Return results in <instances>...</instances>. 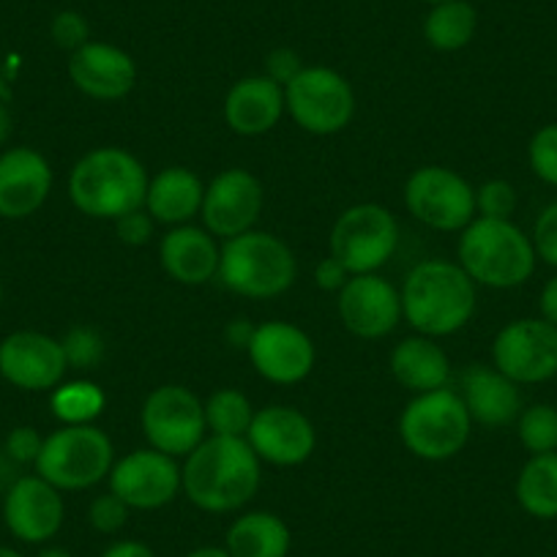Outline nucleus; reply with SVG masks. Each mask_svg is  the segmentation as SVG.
<instances>
[{"label":"nucleus","mask_w":557,"mask_h":557,"mask_svg":"<svg viewBox=\"0 0 557 557\" xmlns=\"http://www.w3.org/2000/svg\"><path fill=\"white\" fill-rule=\"evenodd\" d=\"M262 481L260 457L246 437L208 435L181 465V486L206 513H233L251 503Z\"/></svg>","instance_id":"obj_1"},{"label":"nucleus","mask_w":557,"mask_h":557,"mask_svg":"<svg viewBox=\"0 0 557 557\" xmlns=\"http://www.w3.org/2000/svg\"><path fill=\"white\" fill-rule=\"evenodd\" d=\"M475 282L459 262L424 260L410 268L401 285V318L418 334L441 339L462 331L479 307Z\"/></svg>","instance_id":"obj_2"},{"label":"nucleus","mask_w":557,"mask_h":557,"mask_svg":"<svg viewBox=\"0 0 557 557\" xmlns=\"http://www.w3.org/2000/svg\"><path fill=\"white\" fill-rule=\"evenodd\" d=\"M148 170L126 148L104 146L85 153L69 175V197L88 219H115L146 208Z\"/></svg>","instance_id":"obj_3"},{"label":"nucleus","mask_w":557,"mask_h":557,"mask_svg":"<svg viewBox=\"0 0 557 557\" xmlns=\"http://www.w3.org/2000/svg\"><path fill=\"white\" fill-rule=\"evenodd\" d=\"M457 257L462 271L479 287L513 290L522 287L535 271L533 240L513 219L475 216L459 235Z\"/></svg>","instance_id":"obj_4"},{"label":"nucleus","mask_w":557,"mask_h":557,"mask_svg":"<svg viewBox=\"0 0 557 557\" xmlns=\"http://www.w3.org/2000/svg\"><path fill=\"white\" fill-rule=\"evenodd\" d=\"M298 262L290 246L262 230L224 240L219 278L230 293L268 301L287 293L296 282Z\"/></svg>","instance_id":"obj_5"},{"label":"nucleus","mask_w":557,"mask_h":557,"mask_svg":"<svg viewBox=\"0 0 557 557\" xmlns=\"http://www.w3.org/2000/svg\"><path fill=\"white\" fill-rule=\"evenodd\" d=\"M473 418L454 388L416 394L399 416V437L412 457L424 462L454 459L470 441Z\"/></svg>","instance_id":"obj_6"},{"label":"nucleus","mask_w":557,"mask_h":557,"mask_svg":"<svg viewBox=\"0 0 557 557\" xmlns=\"http://www.w3.org/2000/svg\"><path fill=\"white\" fill-rule=\"evenodd\" d=\"M115 465V448L104 430L94 424L61 426L45 437L36 475L61 492H79L101 484Z\"/></svg>","instance_id":"obj_7"},{"label":"nucleus","mask_w":557,"mask_h":557,"mask_svg":"<svg viewBox=\"0 0 557 557\" xmlns=\"http://www.w3.org/2000/svg\"><path fill=\"white\" fill-rule=\"evenodd\" d=\"M399 246V222L377 202H358L339 213L331 230V257L347 268L350 276L377 273Z\"/></svg>","instance_id":"obj_8"},{"label":"nucleus","mask_w":557,"mask_h":557,"mask_svg":"<svg viewBox=\"0 0 557 557\" xmlns=\"http://www.w3.org/2000/svg\"><path fill=\"white\" fill-rule=\"evenodd\" d=\"M285 107L304 132L331 137L350 126L356 94L336 69L304 66L298 77L285 85Z\"/></svg>","instance_id":"obj_9"},{"label":"nucleus","mask_w":557,"mask_h":557,"mask_svg":"<svg viewBox=\"0 0 557 557\" xmlns=\"http://www.w3.org/2000/svg\"><path fill=\"white\" fill-rule=\"evenodd\" d=\"M139 426L148 446L170 457H189L208 437L206 401L186 385H159L139 410Z\"/></svg>","instance_id":"obj_10"},{"label":"nucleus","mask_w":557,"mask_h":557,"mask_svg":"<svg viewBox=\"0 0 557 557\" xmlns=\"http://www.w3.org/2000/svg\"><path fill=\"white\" fill-rule=\"evenodd\" d=\"M405 206L437 233H462L475 219V189L454 170L426 164L407 178Z\"/></svg>","instance_id":"obj_11"},{"label":"nucleus","mask_w":557,"mask_h":557,"mask_svg":"<svg viewBox=\"0 0 557 557\" xmlns=\"http://www.w3.org/2000/svg\"><path fill=\"white\" fill-rule=\"evenodd\" d=\"M492 367L517 385L557 377V329L541 318L511 320L492 342Z\"/></svg>","instance_id":"obj_12"},{"label":"nucleus","mask_w":557,"mask_h":557,"mask_svg":"<svg viewBox=\"0 0 557 557\" xmlns=\"http://www.w3.org/2000/svg\"><path fill=\"white\" fill-rule=\"evenodd\" d=\"M107 481L110 492H115L132 511H159L184 492L178 459L151 446L117 459Z\"/></svg>","instance_id":"obj_13"},{"label":"nucleus","mask_w":557,"mask_h":557,"mask_svg":"<svg viewBox=\"0 0 557 557\" xmlns=\"http://www.w3.org/2000/svg\"><path fill=\"white\" fill-rule=\"evenodd\" d=\"M246 356L260 377L276 385L301 383L312 374L314 361H318L312 336L285 320H268V323L255 325Z\"/></svg>","instance_id":"obj_14"},{"label":"nucleus","mask_w":557,"mask_h":557,"mask_svg":"<svg viewBox=\"0 0 557 557\" xmlns=\"http://www.w3.org/2000/svg\"><path fill=\"white\" fill-rule=\"evenodd\" d=\"M262 184L244 168H230L206 186L202 197V227L213 238L230 240L255 230L262 213Z\"/></svg>","instance_id":"obj_15"},{"label":"nucleus","mask_w":557,"mask_h":557,"mask_svg":"<svg viewBox=\"0 0 557 557\" xmlns=\"http://www.w3.org/2000/svg\"><path fill=\"white\" fill-rule=\"evenodd\" d=\"M336 312L358 339H383L401 320V293L380 273H358L336 293Z\"/></svg>","instance_id":"obj_16"},{"label":"nucleus","mask_w":557,"mask_h":557,"mask_svg":"<svg viewBox=\"0 0 557 557\" xmlns=\"http://www.w3.org/2000/svg\"><path fill=\"white\" fill-rule=\"evenodd\" d=\"M246 443L260 457V462L276 468H296L314 454L318 432L301 410L287 405H268L255 412Z\"/></svg>","instance_id":"obj_17"},{"label":"nucleus","mask_w":557,"mask_h":557,"mask_svg":"<svg viewBox=\"0 0 557 557\" xmlns=\"http://www.w3.org/2000/svg\"><path fill=\"white\" fill-rule=\"evenodd\" d=\"M66 519L63 492L41 475H20L3 495V522L23 544H47Z\"/></svg>","instance_id":"obj_18"},{"label":"nucleus","mask_w":557,"mask_h":557,"mask_svg":"<svg viewBox=\"0 0 557 557\" xmlns=\"http://www.w3.org/2000/svg\"><path fill=\"white\" fill-rule=\"evenodd\" d=\"M69 363L61 339L41 331H14L0 342V377L20 391H52Z\"/></svg>","instance_id":"obj_19"},{"label":"nucleus","mask_w":557,"mask_h":557,"mask_svg":"<svg viewBox=\"0 0 557 557\" xmlns=\"http://www.w3.org/2000/svg\"><path fill=\"white\" fill-rule=\"evenodd\" d=\"M52 191V168L36 148L0 153V219L20 222L41 211Z\"/></svg>","instance_id":"obj_20"},{"label":"nucleus","mask_w":557,"mask_h":557,"mask_svg":"<svg viewBox=\"0 0 557 557\" xmlns=\"http://www.w3.org/2000/svg\"><path fill=\"white\" fill-rule=\"evenodd\" d=\"M69 79L90 99L117 101L137 85V66L121 47L110 41H88L69 55Z\"/></svg>","instance_id":"obj_21"},{"label":"nucleus","mask_w":557,"mask_h":557,"mask_svg":"<svg viewBox=\"0 0 557 557\" xmlns=\"http://www.w3.org/2000/svg\"><path fill=\"white\" fill-rule=\"evenodd\" d=\"M159 262L173 282L186 287H200L211 282L213 276H219L222 246L206 227L181 224V227L170 230L159 244Z\"/></svg>","instance_id":"obj_22"},{"label":"nucleus","mask_w":557,"mask_h":557,"mask_svg":"<svg viewBox=\"0 0 557 557\" xmlns=\"http://www.w3.org/2000/svg\"><path fill=\"white\" fill-rule=\"evenodd\" d=\"M285 107V88L265 74L238 79L224 99V123L240 137H260L278 126Z\"/></svg>","instance_id":"obj_23"},{"label":"nucleus","mask_w":557,"mask_h":557,"mask_svg":"<svg viewBox=\"0 0 557 557\" xmlns=\"http://www.w3.org/2000/svg\"><path fill=\"white\" fill-rule=\"evenodd\" d=\"M459 388H462L459 396H462L473 424L497 430V426L517 424L519 412L524 410L519 385L503 372H497L495 367H486V363H475V367L465 369Z\"/></svg>","instance_id":"obj_24"},{"label":"nucleus","mask_w":557,"mask_h":557,"mask_svg":"<svg viewBox=\"0 0 557 557\" xmlns=\"http://www.w3.org/2000/svg\"><path fill=\"white\" fill-rule=\"evenodd\" d=\"M388 369L396 383L410 391V394L446 388L448 380H451V361H448L446 350L432 336L424 334L401 339L391 350Z\"/></svg>","instance_id":"obj_25"},{"label":"nucleus","mask_w":557,"mask_h":557,"mask_svg":"<svg viewBox=\"0 0 557 557\" xmlns=\"http://www.w3.org/2000/svg\"><path fill=\"white\" fill-rule=\"evenodd\" d=\"M202 197H206V184L200 175L191 173L189 168H164L148 184L146 211L157 224L181 227L200 216Z\"/></svg>","instance_id":"obj_26"},{"label":"nucleus","mask_w":557,"mask_h":557,"mask_svg":"<svg viewBox=\"0 0 557 557\" xmlns=\"http://www.w3.org/2000/svg\"><path fill=\"white\" fill-rule=\"evenodd\" d=\"M293 533L278 513L249 511L240 513L224 535L230 557H287Z\"/></svg>","instance_id":"obj_27"},{"label":"nucleus","mask_w":557,"mask_h":557,"mask_svg":"<svg viewBox=\"0 0 557 557\" xmlns=\"http://www.w3.org/2000/svg\"><path fill=\"white\" fill-rule=\"evenodd\" d=\"M513 495L533 519H557V451L530 457L519 470Z\"/></svg>","instance_id":"obj_28"},{"label":"nucleus","mask_w":557,"mask_h":557,"mask_svg":"<svg viewBox=\"0 0 557 557\" xmlns=\"http://www.w3.org/2000/svg\"><path fill=\"white\" fill-rule=\"evenodd\" d=\"M479 12L470 0H448L430 9L424 17V39L437 52H459L475 39Z\"/></svg>","instance_id":"obj_29"},{"label":"nucleus","mask_w":557,"mask_h":557,"mask_svg":"<svg viewBox=\"0 0 557 557\" xmlns=\"http://www.w3.org/2000/svg\"><path fill=\"white\" fill-rule=\"evenodd\" d=\"M50 407L52 416L63 426L94 424L96 418L104 412L107 394L94 380H69V383H61L52 388Z\"/></svg>","instance_id":"obj_30"},{"label":"nucleus","mask_w":557,"mask_h":557,"mask_svg":"<svg viewBox=\"0 0 557 557\" xmlns=\"http://www.w3.org/2000/svg\"><path fill=\"white\" fill-rule=\"evenodd\" d=\"M255 405L249 396L238 388H222L206 399V424L208 435L222 437H246L251 421H255Z\"/></svg>","instance_id":"obj_31"},{"label":"nucleus","mask_w":557,"mask_h":557,"mask_svg":"<svg viewBox=\"0 0 557 557\" xmlns=\"http://www.w3.org/2000/svg\"><path fill=\"white\" fill-rule=\"evenodd\" d=\"M517 435L530 457L557 451V407L539 401L519 412Z\"/></svg>","instance_id":"obj_32"},{"label":"nucleus","mask_w":557,"mask_h":557,"mask_svg":"<svg viewBox=\"0 0 557 557\" xmlns=\"http://www.w3.org/2000/svg\"><path fill=\"white\" fill-rule=\"evenodd\" d=\"M63 356H66L69 369H96L104 358V339L90 325H74L66 336L61 339Z\"/></svg>","instance_id":"obj_33"},{"label":"nucleus","mask_w":557,"mask_h":557,"mask_svg":"<svg viewBox=\"0 0 557 557\" xmlns=\"http://www.w3.org/2000/svg\"><path fill=\"white\" fill-rule=\"evenodd\" d=\"M528 164L541 184L557 186V123H546L530 137Z\"/></svg>","instance_id":"obj_34"},{"label":"nucleus","mask_w":557,"mask_h":557,"mask_svg":"<svg viewBox=\"0 0 557 557\" xmlns=\"http://www.w3.org/2000/svg\"><path fill=\"white\" fill-rule=\"evenodd\" d=\"M519 195L513 184L503 178H492L475 189V216L484 219H511L517 213Z\"/></svg>","instance_id":"obj_35"},{"label":"nucleus","mask_w":557,"mask_h":557,"mask_svg":"<svg viewBox=\"0 0 557 557\" xmlns=\"http://www.w3.org/2000/svg\"><path fill=\"white\" fill-rule=\"evenodd\" d=\"M128 513H132V508H128L115 492H104V495H96L94 503H90L88 522L96 533L115 535L126 528Z\"/></svg>","instance_id":"obj_36"},{"label":"nucleus","mask_w":557,"mask_h":557,"mask_svg":"<svg viewBox=\"0 0 557 557\" xmlns=\"http://www.w3.org/2000/svg\"><path fill=\"white\" fill-rule=\"evenodd\" d=\"M530 240H533L535 257L549 268H557V202H549L539 213Z\"/></svg>","instance_id":"obj_37"},{"label":"nucleus","mask_w":557,"mask_h":557,"mask_svg":"<svg viewBox=\"0 0 557 557\" xmlns=\"http://www.w3.org/2000/svg\"><path fill=\"white\" fill-rule=\"evenodd\" d=\"M50 36L52 41H55V47H61V50H79V47L90 41L88 20L79 12H58L55 17H52Z\"/></svg>","instance_id":"obj_38"},{"label":"nucleus","mask_w":557,"mask_h":557,"mask_svg":"<svg viewBox=\"0 0 557 557\" xmlns=\"http://www.w3.org/2000/svg\"><path fill=\"white\" fill-rule=\"evenodd\" d=\"M41 446H45V437H41L39 430H34V426H14V430L9 432L7 443H3L7 454L20 465V468L36 465Z\"/></svg>","instance_id":"obj_39"},{"label":"nucleus","mask_w":557,"mask_h":557,"mask_svg":"<svg viewBox=\"0 0 557 557\" xmlns=\"http://www.w3.org/2000/svg\"><path fill=\"white\" fill-rule=\"evenodd\" d=\"M153 227H157V222L146 208H137V211L115 219V233L126 246H146L153 238Z\"/></svg>","instance_id":"obj_40"},{"label":"nucleus","mask_w":557,"mask_h":557,"mask_svg":"<svg viewBox=\"0 0 557 557\" xmlns=\"http://www.w3.org/2000/svg\"><path fill=\"white\" fill-rule=\"evenodd\" d=\"M304 69L301 55L290 47H278V50H271L265 58V77H271L273 83H278L285 88L290 79L298 77V72Z\"/></svg>","instance_id":"obj_41"},{"label":"nucleus","mask_w":557,"mask_h":557,"mask_svg":"<svg viewBox=\"0 0 557 557\" xmlns=\"http://www.w3.org/2000/svg\"><path fill=\"white\" fill-rule=\"evenodd\" d=\"M347 278H350V273H347V268L342 265L336 257H325V260L318 262V268H314V285H318L320 290L339 293L342 287L347 285Z\"/></svg>","instance_id":"obj_42"},{"label":"nucleus","mask_w":557,"mask_h":557,"mask_svg":"<svg viewBox=\"0 0 557 557\" xmlns=\"http://www.w3.org/2000/svg\"><path fill=\"white\" fill-rule=\"evenodd\" d=\"M539 318L557 329V273L546 278V285L539 293Z\"/></svg>","instance_id":"obj_43"},{"label":"nucleus","mask_w":557,"mask_h":557,"mask_svg":"<svg viewBox=\"0 0 557 557\" xmlns=\"http://www.w3.org/2000/svg\"><path fill=\"white\" fill-rule=\"evenodd\" d=\"M101 557H157V552H153L148 544H143V541L126 539V541H115L112 546H107L104 555Z\"/></svg>","instance_id":"obj_44"},{"label":"nucleus","mask_w":557,"mask_h":557,"mask_svg":"<svg viewBox=\"0 0 557 557\" xmlns=\"http://www.w3.org/2000/svg\"><path fill=\"white\" fill-rule=\"evenodd\" d=\"M251 334H255V325H251L249 320H233V323L227 325V331H224V336H227V345L240 347V350H246Z\"/></svg>","instance_id":"obj_45"},{"label":"nucleus","mask_w":557,"mask_h":557,"mask_svg":"<svg viewBox=\"0 0 557 557\" xmlns=\"http://www.w3.org/2000/svg\"><path fill=\"white\" fill-rule=\"evenodd\" d=\"M20 475H23L20 473V465L9 457L7 448L0 446V492L7 495V490L20 479Z\"/></svg>","instance_id":"obj_46"},{"label":"nucleus","mask_w":557,"mask_h":557,"mask_svg":"<svg viewBox=\"0 0 557 557\" xmlns=\"http://www.w3.org/2000/svg\"><path fill=\"white\" fill-rule=\"evenodd\" d=\"M184 557H230V552L224 546H197Z\"/></svg>","instance_id":"obj_47"},{"label":"nucleus","mask_w":557,"mask_h":557,"mask_svg":"<svg viewBox=\"0 0 557 557\" xmlns=\"http://www.w3.org/2000/svg\"><path fill=\"white\" fill-rule=\"evenodd\" d=\"M39 557H72V552L61 549V546H47V549L39 552Z\"/></svg>","instance_id":"obj_48"},{"label":"nucleus","mask_w":557,"mask_h":557,"mask_svg":"<svg viewBox=\"0 0 557 557\" xmlns=\"http://www.w3.org/2000/svg\"><path fill=\"white\" fill-rule=\"evenodd\" d=\"M0 557H28V555H23V552L12 549V546H0Z\"/></svg>","instance_id":"obj_49"},{"label":"nucleus","mask_w":557,"mask_h":557,"mask_svg":"<svg viewBox=\"0 0 557 557\" xmlns=\"http://www.w3.org/2000/svg\"><path fill=\"white\" fill-rule=\"evenodd\" d=\"M421 3H430V7H437V3H448V0H421Z\"/></svg>","instance_id":"obj_50"},{"label":"nucleus","mask_w":557,"mask_h":557,"mask_svg":"<svg viewBox=\"0 0 557 557\" xmlns=\"http://www.w3.org/2000/svg\"><path fill=\"white\" fill-rule=\"evenodd\" d=\"M0 304H3V282H0Z\"/></svg>","instance_id":"obj_51"}]
</instances>
